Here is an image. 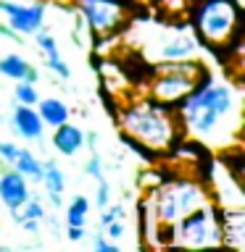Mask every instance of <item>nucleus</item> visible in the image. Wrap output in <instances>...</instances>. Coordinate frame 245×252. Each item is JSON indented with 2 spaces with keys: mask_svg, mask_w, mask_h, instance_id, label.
I'll use <instances>...</instances> for the list:
<instances>
[{
  "mask_svg": "<svg viewBox=\"0 0 245 252\" xmlns=\"http://www.w3.org/2000/svg\"><path fill=\"white\" fill-rule=\"evenodd\" d=\"M19 145H11V142H0V158H3L5 163H13L16 155H19Z\"/></svg>",
  "mask_w": 245,
  "mask_h": 252,
  "instance_id": "obj_20",
  "label": "nucleus"
},
{
  "mask_svg": "<svg viewBox=\"0 0 245 252\" xmlns=\"http://www.w3.org/2000/svg\"><path fill=\"white\" fill-rule=\"evenodd\" d=\"M87 173L95 179H103V171H100V158L98 155H92L90 160H87Z\"/></svg>",
  "mask_w": 245,
  "mask_h": 252,
  "instance_id": "obj_23",
  "label": "nucleus"
},
{
  "mask_svg": "<svg viewBox=\"0 0 245 252\" xmlns=\"http://www.w3.org/2000/svg\"><path fill=\"white\" fill-rule=\"evenodd\" d=\"M37 45H40V50H42V53L47 55V63H50V68L55 71V74L63 76V79H69V76H71V71H69L66 63H63V58L58 55L55 39H53L50 34H45V32H40V34H37Z\"/></svg>",
  "mask_w": 245,
  "mask_h": 252,
  "instance_id": "obj_13",
  "label": "nucleus"
},
{
  "mask_svg": "<svg viewBox=\"0 0 245 252\" xmlns=\"http://www.w3.org/2000/svg\"><path fill=\"white\" fill-rule=\"evenodd\" d=\"M69 239L71 242H82L84 239V226H69Z\"/></svg>",
  "mask_w": 245,
  "mask_h": 252,
  "instance_id": "obj_26",
  "label": "nucleus"
},
{
  "mask_svg": "<svg viewBox=\"0 0 245 252\" xmlns=\"http://www.w3.org/2000/svg\"><path fill=\"white\" fill-rule=\"evenodd\" d=\"M237 108V97H235V90L229 84H219V82H208L203 87L190 94L182 105V118H185L187 129L193 134H211L216 129V124L221 121L224 116L235 113Z\"/></svg>",
  "mask_w": 245,
  "mask_h": 252,
  "instance_id": "obj_1",
  "label": "nucleus"
},
{
  "mask_svg": "<svg viewBox=\"0 0 245 252\" xmlns=\"http://www.w3.org/2000/svg\"><path fill=\"white\" fill-rule=\"evenodd\" d=\"M53 145L63 155H77L79 150L84 147V134L79 126H71V124L63 121V124H58V129L53 134Z\"/></svg>",
  "mask_w": 245,
  "mask_h": 252,
  "instance_id": "obj_11",
  "label": "nucleus"
},
{
  "mask_svg": "<svg viewBox=\"0 0 245 252\" xmlns=\"http://www.w3.org/2000/svg\"><path fill=\"white\" fill-rule=\"evenodd\" d=\"M124 129L150 147H166L171 139V121L156 105H134L124 116Z\"/></svg>",
  "mask_w": 245,
  "mask_h": 252,
  "instance_id": "obj_3",
  "label": "nucleus"
},
{
  "mask_svg": "<svg viewBox=\"0 0 245 252\" xmlns=\"http://www.w3.org/2000/svg\"><path fill=\"white\" fill-rule=\"evenodd\" d=\"M87 210H90V200H87L84 194L74 197V200H71V205H69V213H66L69 226H84Z\"/></svg>",
  "mask_w": 245,
  "mask_h": 252,
  "instance_id": "obj_18",
  "label": "nucleus"
},
{
  "mask_svg": "<svg viewBox=\"0 0 245 252\" xmlns=\"http://www.w3.org/2000/svg\"><path fill=\"white\" fill-rule=\"evenodd\" d=\"M237 24V5L229 0H205L198 11V29L211 45H224Z\"/></svg>",
  "mask_w": 245,
  "mask_h": 252,
  "instance_id": "obj_4",
  "label": "nucleus"
},
{
  "mask_svg": "<svg viewBox=\"0 0 245 252\" xmlns=\"http://www.w3.org/2000/svg\"><path fill=\"white\" fill-rule=\"evenodd\" d=\"M45 181V187H47V192H50V200L55 202V205H61V192H63V173H61V168L55 163H45L42 165V176H40Z\"/></svg>",
  "mask_w": 245,
  "mask_h": 252,
  "instance_id": "obj_15",
  "label": "nucleus"
},
{
  "mask_svg": "<svg viewBox=\"0 0 245 252\" xmlns=\"http://www.w3.org/2000/svg\"><path fill=\"white\" fill-rule=\"evenodd\" d=\"M0 74L8 76V79H16V82H35L37 79V71L29 66L21 55H5L0 61Z\"/></svg>",
  "mask_w": 245,
  "mask_h": 252,
  "instance_id": "obj_12",
  "label": "nucleus"
},
{
  "mask_svg": "<svg viewBox=\"0 0 245 252\" xmlns=\"http://www.w3.org/2000/svg\"><path fill=\"white\" fill-rule=\"evenodd\" d=\"M116 218H124V210L122 208H108V213L100 216V223L106 226V223H111V220H116Z\"/></svg>",
  "mask_w": 245,
  "mask_h": 252,
  "instance_id": "obj_24",
  "label": "nucleus"
},
{
  "mask_svg": "<svg viewBox=\"0 0 245 252\" xmlns=\"http://www.w3.org/2000/svg\"><path fill=\"white\" fill-rule=\"evenodd\" d=\"M195 53V45H193V39L185 37V39H171L169 45L161 50V58L166 61H179V58H187V55H193Z\"/></svg>",
  "mask_w": 245,
  "mask_h": 252,
  "instance_id": "obj_17",
  "label": "nucleus"
},
{
  "mask_svg": "<svg viewBox=\"0 0 245 252\" xmlns=\"http://www.w3.org/2000/svg\"><path fill=\"white\" fill-rule=\"evenodd\" d=\"M0 200L5 202V208L11 210H19L24 202L29 200V187L27 181H24V173L19 171H5L3 176H0Z\"/></svg>",
  "mask_w": 245,
  "mask_h": 252,
  "instance_id": "obj_9",
  "label": "nucleus"
},
{
  "mask_svg": "<svg viewBox=\"0 0 245 252\" xmlns=\"http://www.w3.org/2000/svg\"><path fill=\"white\" fill-rule=\"evenodd\" d=\"M98 202L103 205V208H106V205H108V184H106V181H103V179H100V192H98Z\"/></svg>",
  "mask_w": 245,
  "mask_h": 252,
  "instance_id": "obj_27",
  "label": "nucleus"
},
{
  "mask_svg": "<svg viewBox=\"0 0 245 252\" xmlns=\"http://www.w3.org/2000/svg\"><path fill=\"white\" fill-rule=\"evenodd\" d=\"M95 250H103V252H119V247H116V244L106 242L103 236H98V239H95Z\"/></svg>",
  "mask_w": 245,
  "mask_h": 252,
  "instance_id": "obj_25",
  "label": "nucleus"
},
{
  "mask_svg": "<svg viewBox=\"0 0 245 252\" xmlns=\"http://www.w3.org/2000/svg\"><path fill=\"white\" fill-rule=\"evenodd\" d=\"M106 236H108V239H119V236H124L122 218H116V220H111V223H106Z\"/></svg>",
  "mask_w": 245,
  "mask_h": 252,
  "instance_id": "obj_22",
  "label": "nucleus"
},
{
  "mask_svg": "<svg viewBox=\"0 0 245 252\" xmlns=\"http://www.w3.org/2000/svg\"><path fill=\"white\" fill-rule=\"evenodd\" d=\"M13 129L19 131L24 139H40L45 126H42V118H40V113L35 108L19 105L13 110Z\"/></svg>",
  "mask_w": 245,
  "mask_h": 252,
  "instance_id": "obj_10",
  "label": "nucleus"
},
{
  "mask_svg": "<svg viewBox=\"0 0 245 252\" xmlns=\"http://www.w3.org/2000/svg\"><path fill=\"white\" fill-rule=\"evenodd\" d=\"M0 11L8 13V27L21 32V34H32V32L40 29L45 16V5L35 3V5H19V3H8V0H0Z\"/></svg>",
  "mask_w": 245,
  "mask_h": 252,
  "instance_id": "obj_8",
  "label": "nucleus"
},
{
  "mask_svg": "<svg viewBox=\"0 0 245 252\" xmlns=\"http://www.w3.org/2000/svg\"><path fill=\"white\" fill-rule=\"evenodd\" d=\"M205 200L203 189L198 184H190V181H182V184H171V187H158L153 194V202H150V216H153L158 223H177L182 216H187L190 210L201 208Z\"/></svg>",
  "mask_w": 245,
  "mask_h": 252,
  "instance_id": "obj_2",
  "label": "nucleus"
},
{
  "mask_svg": "<svg viewBox=\"0 0 245 252\" xmlns=\"http://www.w3.org/2000/svg\"><path fill=\"white\" fill-rule=\"evenodd\" d=\"M40 102V100H37ZM40 118H42V124L47 126H58L63 121H69V108H66V102L63 100H53V97H47L40 102Z\"/></svg>",
  "mask_w": 245,
  "mask_h": 252,
  "instance_id": "obj_14",
  "label": "nucleus"
},
{
  "mask_svg": "<svg viewBox=\"0 0 245 252\" xmlns=\"http://www.w3.org/2000/svg\"><path fill=\"white\" fill-rule=\"evenodd\" d=\"M193 76H195V68L190 63L171 66L169 74L156 82V97L163 102H174V100L185 97V94L193 92Z\"/></svg>",
  "mask_w": 245,
  "mask_h": 252,
  "instance_id": "obj_6",
  "label": "nucleus"
},
{
  "mask_svg": "<svg viewBox=\"0 0 245 252\" xmlns=\"http://www.w3.org/2000/svg\"><path fill=\"white\" fill-rule=\"evenodd\" d=\"M27 205V210H24V216H19V220H24V218H35V220H40L45 216V210H42V205H40L37 200L35 202H24Z\"/></svg>",
  "mask_w": 245,
  "mask_h": 252,
  "instance_id": "obj_21",
  "label": "nucleus"
},
{
  "mask_svg": "<svg viewBox=\"0 0 245 252\" xmlns=\"http://www.w3.org/2000/svg\"><path fill=\"white\" fill-rule=\"evenodd\" d=\"M79 11L87 19V24L95 32H111L122 19V5L119 0H82L79 3Z\"/></svg>",
  "mask_w": 245,
  "mask_h": 252,
  "instance_id": "obj_7",
  "label": "nucleus"
},
{
  "mask_svg": "<svg viewBox=\"0 0 245 252\" xmlns=\"http://www.w3.org/2000/svg\"><path fill=\"white\" fill-rule=\"evenodd\" d=\"M11 165L19 173H24V176H35V179L42 176V165H40V160L29 153V150H19V155H16V160Z\"/></svg>",
  "mask_w": 245,
  "mask_h": 252,
  "instance_id": "obj_16",
  "label": "nucleus"
},
{
  "mask_svg": "<svg viewBox=\"0 0 245 252\" xmlns=\"http://www.w3.org/2000/svg\"><path fill=\"white\" fill-rule=\"evenodd\" d=\"M171 226H174V234H177V242L187 244V247H203V244L221 242L213 210L203 208V205L195 210H190L187 216H182L177 223H171Z\"/></svg>",
  "mask_w": 245,
  "mask_h": 252,
  "instance_id": "obj_5",
  "label": "nucleus"
},
{
  "mask_svg": "<svg viewBox=\"0 0 245 252\" xmlns=\"http://www.w3.org/2000/svg\"><path fill=\"white\" fill-rule=\"evenodd\" d=\"M13 94H16V100H19L21 105H35V102L40 100V97H37V90H35V84H29V82H24V84H16Z\"/></svg>",
  "mask_w": 245,
  "mask_h": 252,
  "instance_id": "obj_19",
  "label": "nucleus"
}]
</instances>
